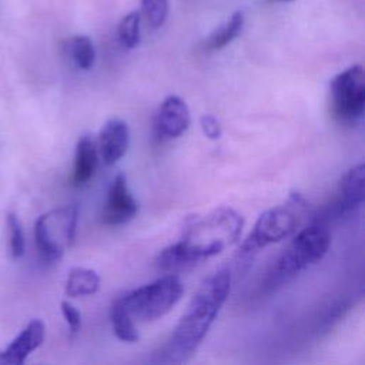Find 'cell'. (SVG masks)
Returning <instances> with one entry per match:
<instances>
[{
	"instance_id": "obj_1",
	"label": "cell",
	"mask_w": 365,
	"mask_h": 365,
	"mask_svg": "<svg viewBox=\"0 0 365 365\" xmlns=\"http://www.w3.org/2000/svg\"><path fill=\"white\" fill-rule=\"evenodd\" d=\"M242 227L244 220L235 210L220 207L190 221L181 238L160 251L155 265L168 274L184 271L204 258L218 255L237 242Z\"/></svg>"
},
{
	"instance_id": "obj_2",
	"label": "cell",
	"mask_w": 365,
	"mask_h": 365,
	"mask_svg": "<svg viewBox=\"0 0 365 365\" xmlns=\"http://www.w3.org/2000/svg\"><path fill=\"white\" fill-rule=\"evenodd\" d=\"M230 289L231 274L228 269H218L201 282L163 346L161 362L182 364L194 355L227 301Z\"/></svg>"
},
{
	"instance_id": "obj_3",
	"label": "cell",
	"mask_w": 365,
	"mask_h": 365,
	"mask_svg": "<svg viewBox=\"0 0 365 365\" xmlns=\"http://www.w3.org/2000/svg\"><path fill=\"white\" fill-rule=\"evenodd\" d=\"M304 211H308V204L298 192H292L287 204L264 211L255 221L251 232L241 242L238 257L250 261L261 248L294 235L301 224Z\"/></svg>"
},
{
	"instance_id": "obj_4",
	"label": "cell",
	"mask_w": 365,
	"mask_h": 365,
	"mask_svg": "<svg viewBox=\"0 0 365 365\" xmlns=\"http://www.w3.org/2000/svg\"><path fill=\"white\" fill-rule=\"evenodd\" d=\"M329 244L331 232L324 221H314L302 228L279 255L269 275V285H281L319 262L325 257Z\"/></svg>"
},
{
	"instance_id": "obj_5",
	"label": "cell",
	"mask_w": 365,
	"mask_h": 365,
	"mask_svg": "<svg viewBox=\"0 0 365 365\" xmlns=\"http://www.w3.org/2000/svg\"><path fill=\"white\" fill-rule=\"evenodd\" d=\"M182 292L184 287L178 275L167 274L120 298L131 318L148 322L170 312L182 297Z\"/></svg>"
},
{
	"instance_id": "obj_6",
	"label": "cell",
	"mask_w": 365,
	"mask_h": 365,
	"mask_svg": "<svg viewBox=\"0 0 365 365\" xmlns=\"http://www.w3.org/2000/svg\"><path fill=\"white\" fill-rule=\"evenodd\" d=\"M78 210L76 205L54 208L40 215L34 224V240L41 258L58 261L76 238Z\"/></svg>"
},
{
	"instance_id": "obj_7",
	"label": "cell",
	"mask_w": 365,
	"mask_h": 365,
	"mask_svg": "<svg viewBox=\"0 0 365 365\" xmlns=\"http://www.w3.org/2000/svg\"><path fill=\"white\" fill-rule=\"evenodd\" d=\"M331 111L341 123H355L365 108V73L361 64L336 74L329 84Z\"/></svg>"
},
{
	"instance_id": "obj_8",
	"label": "cell",
	"mask_w": 365,
	"mask_h": 365,
	"mask_svg": "<svg viewBox=\"0 0 365 365\" xmlns=\"http://www.w3.org/2000/svg\"><path fill=\"white\" fill-rule=\"evenodd\" d=\"M138 212V202L128 190L124 174H117L111 181L107 200L101 211V221L106 225H121L128 222Z\"/></svg>"
},
{
	"instance_id": "obj_9",
	"label": "cell",
	"mask_w": 365,
	"mask_h": 365,
	"mask_svg": "<svg viewBox=\"0 0 365 365\" xmlns=\"http://www.w3.org/2000/svg\"><path fill=\"white\" fill-rule=\"evenodd\" d=\"M190 110L178 96H168L163 100L154 117V130L160 138H177L190 127Z\"/></svg>"
},
{
	"instance_id": "obj_10",
	"label": "cell",
	"mask_w": 365,
	"mask_h": 365,
	"mask_svg": "<svg viewBox=\"0 0 365 365\" xmlns=\"http://www.w3.org/2000/svg\"><path fill=\"white\" fill-rule=\"evenodd\" d=\"M46 325L41 319H31L21 332L0 352V364L23 365L29 355L44 341Z\"/></svg>"
},
{
	"instance_id": "obj_11",
	"label": "cell",
	"mask_w": 365,
	"mask_h": 365,
	"mask_svg": "<svg viewBox=\"0 0 365 365\" xmlns=\"http://www.w3.org/2000/svg\"><path fill=\"white\" fill-rule=\"evenodd\" d=\"M130 143V130L121 118H110L98 134V157L106 165H114L127 151Z\"/></svg>"
},
{
	"instance_id": "obj_12",
	"label": "cell",
	"mask_w": 365,
	"mask_h": 365,
	"mask_svg": "<svg viewBox=\"0 0 365 365\" xmlns=\"http://www.w3.org/2000/svg\"><path fill=\"white\" fill-rule=\"evenodd\" d=\"M365 165L359 163L349 168L339 181L338 187V212L339 215L349 214L361 207L364 202V181Z\"/></svg>"
},
{
	"instance_id": "obj_13",
	"label": "cell",
	"mask_w": 365,
	"mask_h": 365,
	"mask_svg": "<svg viewBox=\"0 0 365 365\" xmlns=\"http://www.w3.org/2000/svg\"><path fill=\"white\" fill-rule=\"evenodd\" d=\"M98 165L97 143L90 135H83L77 141L74 154V167L71 174V182L80 187L90 181Z\"/></svg>"
},
{
	"instance_id": "obj_14",
	"label": "cell",
	"mask_w": 365,
	"mask_h": 365,
	"mask_svg": "<svg viewBox=\"0 0 365 365\" xmlns=\"http://www.w3.org/2000/svg\"><path fill=\"white\" fill-rule=\"evenodd\" d=\"M100 277L97 271L84 267H74L68 271L66 279V295L70 298L93 295L97 292Z\"/></svg>"
},
{
	"instance_id": "obj_15",
	"label": "cell",
	"mask_w": 365,
	"mask_h": 365,
	"mask_svg": "<svg viewBox=\"0 0 365 365\" xmlns=\"http://www.w3.org/2000/svg\"><path fill=\"white\" fill-rule=\"evenodd\" d=\"M110 321L114 335L123 342H137L138 332L133 322L131 315L121 302V298H115L110 307Z\"/></svg>"
},
{
	"instance_id": "obj_16",
	"label": "cell",
	"mask_w": 365,
	"mask_h": 365,
	"mask_svg": "<svg viewBox=\"0 0 365 365\" xmlns=\"http://www.w3.org/2000/svg\"><path fill=\"white\" fill-rule=\"evenodd\" d=\"M244 27V14L242 11H235L222 26L211 33L205 41L207 50H221L228 46L235 37L240 36Z\"/></svg>"
},
{
	"instance_id": "obj_17",
	"label": "cell",
	"mask_w": 365,
	"mask_h": 365,
	"mask_svg": "<svg viewBox=\"0 0 365 365\" xmlns=\"http://www.w3.org/2000/svg\"><path fill=\"white\" fill-rule=\"evenodd\" d=\"M68 51L74 64L81 70H90L96 60L93 41L87 36H76L70 40Z\"/></svg>"
},
{
	"instance_id": "obj_18",
	"label": "cell",
	"mask_w": 365,
	"mask_h": 365,
	"mask_svg": "<svg viewBox=\"0 0 365 365\" xmlns=\"http://www.w3.org/2000/svg\"><path fill=\"white\" fill-rule=\"evenodd\" d=\"M118 40L124 48H134L140 43V13L125 14L117 29Z\"/></svg>"
},
{
	"instance_id": "obj_19",
	"label": "cell",
	"mask_w": 365,
	"mask_h": 365,
	"mask_svg": "<svg viewBox=\"0 0 365 365\" xmlns=\"http://www.w3.org/2000/svg\"><path fill=\"white\" fill-rule=\"evenodd\" d=\"M6 225L9 231L10 254L14 259H19L24 255V251H26V238H24L21 222L14 212H9L6 217Z\"/></svg>"
},
{
	"instance_id": "obj_20",
	"label": "cell",
	"mask_w": 365,
	"mask_h": 365,
	"mask_svg": "<svg viewBox=\"0 0 365 365\" xmlns=\"http://www.w3.org/2000/svg\"><path fill=\"white\" fill-rule=\"evenodd\" d=\"M141 11L153 29L165 23L168 14V0H141Z\"/></svg>"
},
{
	"instance_id": "obj_21",
	"label": "cell",
	"mask_w": 365,
	"mask_h": 365,
	"mask_svg": "<svg viewBox=\"0 0 365 365\" xmlns=\"http://www.w3.org/2000/svg\"><path fill=\"white\" fill-rule=\"evenodd\" d=\"M60 309H61V314L68 325L70 332L77 334L81 328V314L78 312V309L68 301H61Z\"/></svg>"
},
{
	"instance_id": "obj_22",
	"label": "cell",
	"mask_w": 365,
	"mask_h": 365,
	"mask_svg": "<svg viewBox=\"0 0 365 365\" xmlns=\"http://www.w3.org/2000/svg\"><path fill=\"white\" fill-rule=\"evenodd\" d=\"M200 124H201V130L205 134L207 138L210 140H218L222 134V128L220 121L211 115V114H204L200 118Z\"/></svg>"
},
{
	"instance_id": "obj_23",
	"label": "cell",
	"mask_w": 365,
	"mask_h": 365,
	"mask_svg": "<svg viewBox=\"0 0 365 365\" xmlns=\"http://www.w3.org/2000/svg\"><path fill=\"white\" fill-rule=\"evenodd\" d=\"M268 1H292V0H268Z\"/></svg>"
}]
</instances>
